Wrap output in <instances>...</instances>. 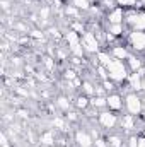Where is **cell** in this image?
I'll return each mask as SVG.
<instances>
[{
	"mask_svg": "<svg viewBox=\"0 0 145 147\" xmlns=\"http://www.w3.org/2000/svg\"><path fill=\"white\" fill-rule=\"evenodd\" d=\"M116 5L123 7L125 10H135L137 7H140V2L138 0H116Z\"/></svg>",
	"mask_w": 145,
	"mask_h": 147,
	"instance_id": "obj_20",
	"label": "cell"
},
{
	"mask_svg": "<svg viewBox=\"0 0 145 147\" xmlns=\"http://www.w3.org/2000/svg\"><path fill=\"white\" fill-rule=\"evenodd\" d=\"M91 108L97 111L108 110V101H106V96H92L91 98Z\"/></svg>",
	"mask_w": 145,
	"mask_h": 147,
	"instance_id": "obj_15",
	"label": "cell"
},
{
	"mask_svg": "<svg viewBox=\"0 0 145 147\" xmlns=\"http://www.w3.org/2000/svg\"><path fill=\"white\" fill-rule=\"evenodd\" d=\"M96 69H97V74H99V79H101V80H106V79H109L108 69H106L104 65H96Z\"/></svg>",
	"mask_w": 145,
	"mask_h": 147,
	"instance_id": "obj_27",
	"label": "cell"
},
{
	"mask_svg": "<svg viewBox=\"0 0 145 147\" xmlns=\"http://www.w3.org/2000/svg\"><path fill=\"white\" fill-rule=\"evenodd\" d=\"M2 9L3 10H9V2L7 0H2Z\"/></svg>",
	"mask_w": 145,
	"mask_h": 147,
	"instance_id": "obj_38",
	"label": "cell"
},
{
	"mask_svg": "<svg viewBox=\"0 0 145 147\" xmlns=\"http://www.w3.org/2000/svg\"><path fill=\"white\" fill-rule=\"evenodd\" d=\"M106 101H108V110L114 111V113H119L125 108V96L119 92V91H114V92H109L106 96Z\"/></svg>",
	"mask_w": 145,
	"mask_h": 147,
	"instance_id": "obj_7",
	"label": "cell"
},
{
	"mask_svg": "<svg viewBox=\"0 0 145 147\" xmlns=\"http://www.w3.org/2000/svg\"><path fill=\"white\" fill-rule=\"evenodd\" d=\"M106 31H108L109 34H113L114 38H123L128 34V29H126L125 24H108Z\"/></svg>",
	"mask_w": 145,
	"mask_h": 147,
	"instance_id": "obj_14",
	"label": "cell"
},
{
	"mask_svg": "<svg viewBox=\"0 0 145 147\" xmlns=\"http://www.w3.org/2000/svg\"><path fill=\"white\" fill-rule=\"evenodd\" d=\"M104 17H106V22L108 24H125V17H126V10L123 9V7H114V9H111L108 10L106 14H104Z\"/></svg>",
	"mask_w": 145,
	"mask_h": 147,
	"instance_id": "obj_8",
	"label": "cell"
},
{
	"mask_svg": "<svg viewBox=\"0 0 145 147\" xmlns=\"http://www.w3.org/2000/svg\"><path fill=\"white\" fill-rule=\"evenodd\" d=\"M2 147H9V139L5 132H2Z\"/></svg>",
	"mask_w": 145,
	"mask_h": 147,
	"instance_id": "obj_34",
	"label": "cell"
},
{
	"mask_svg": "<svg viewBox=\"0 0 145 147\" xmlns=\"http://www.w3.org/2000/svg\"><path fill=\"white\" fill-rule=\"evenodd\" d=\"M128 86V91H133V92H142V75L137 72H130L126 82Z\"/></svg>",
	"mask_w": 145,
	"mask_h": 147,
	"instance_id": "obj_12",
	"label": "cell"
},
{
	"mask_svg": "<svg viewBox=\"0 0 145 147\" xmlns=\"http://www.w3.org/2000/svg\"><path fill=\"white\" fill-rule=\"evenodd\" d=\"M77 77H79V75H77V72H75L73 69H67V70H65V79H67V80H73V79H77Z\"/></svg>",
	"mask_w": 145,
	"mask_h": 147,
	"instance_id": "obj_30",
	"label": "cell"
},
{
	"mask_svg": "<svg viewBox=\"0 0 145 147\" xmlns=\"http://www.w3.org/2000/svg\"><path fill=\"white\" fill-rule=\"evenodd\" d=\"M92 147H109L106 137H96V139H94V146Z\"/></svg>",
	"mask_w": 145,
	"mask_h": 147,
	"instance_id": "obj_28",
	"label": "cell"
},
{
	"mask_svg": "<svg viewBox=\"0 0 145 147\" xmlns=\"http://www.w3.org/2000/svg\"><path fill=\"white\" fill-rule=\"evenodd\" d=\"M126 147H138V135L137 134H130V137L126 139Z\"/></svg>",
	"mask_w": 145,
	"mask_h": 147,
	"instance_id": "obj_26",
	"label": "cell"
},
{
	"mask_svg": "<svg viewBox=\"0 0 145 147\" xmlns=\"http://www.w3.org/2000/svg\"><path fill=\"white\" fill-rule=\"evenodd\" d=\"M48 16H50V9H48V7H43V9L39 10V17H41L43 21H48Z\"/></svg>",
	"mask_w": 145,
	"mask_h": 147,
	"instance_id": "obj_32",
	"label": "cell"
},
{
	"mask_svg": "<svg viewBox=\"0 0 145 147\" xmlns=\"http://www.w3.org/2000/svg\"><path fill=\"white\" fill-rule=\"evenodd\" d=\"M39 142H41V146H53V142H55V135H53V132L51 130H46V132H43L41 134V137H39Z\"/></svg>",
	"mask_w": 145,
	"mask_h": 147,
	"instance_id": "obj_22",
	"label": "cell"
},
{
	"mask_svg": "<svg viewBox=\"0 0 145 147\" xmlns=\"http://www.w3.org/2000/svg\"><path fill=\"white\" fill-rule=\"evenodd\" d=\"M28 36L34 38V39H44V33L43 31H39V29H33V31H29V34Z\"/></svg>",
	"mask_w": 145,
	"mask_h": 147,
	"instance_id": "obj_29",
	"label": "cell"
},
{
	"mask_svg": "<svg viewBox=\"0 0 145 147\" xmlns=\"http://www.w3.org/2000/svg\"><path fill=\"white\" fill-rule=\"evenodd\" d=\"M109 53H111V57H113V58L126 62V60H128V57H130L133 51H132V50H130V46H126V45H113V46L109 48Z\"/></svg>",
	"mask_w": 145,
	"mask_h": 147,
	"instance_id": "obj_9",
	"label": "cell"
},
{
	"mask_svg": "<svg viewBox=\"0 0 145 147\" xmlns=\"http://www.w3.org/2000/svg\"><path fill=\"white\" fill-rule=\"evenodd\" d=\"M43 63L48 67V70H53V69H55V62H53V58H50V57H44Z\"/></svg>",
	"mask_w": 145,
	"mask_h": 147,
	"instance_id": "obj_31",
	"label": "cell"
},
{
	"mask_svg": "<svg viewBox=\"0 0 145 147\" xmlns=\"http://www.w3.org/2000/svg\"><path fill=\"white\" fill-rule=\"evenodd\" d=\"M125 26L128 31H145V10H126Z\"/></svg>",
	"mask_w": 145,
	"mask_h": 147,
	"instance_id": "obj_3",
	"label": "cell"
},
{
	"mask_svg": "<svg viewBox=\"0 0 145 147\" xmlns=\"http://www.w3.org/2000/svg\"><path fill=\"white\" fill-rule=\"evenodd\" d=\"M53 125H55V127H58V128H63V121H62L60 118H56V120H53Z\"/></svg>",
	"mask_w": 145,
	"mask_h": 147,
	"instance_id": "obj_36",
	"label": "cell"
},
{
	"mask_svg": "<svg viewBox=\"0 0 145 147\" xmlns=\"http://www.w3.org/2000/svg\"><path fill=\"white\" fill-rule=\"evenodd\" d=\"M67 120H68V121H77V113H75V111H68Z\"/></svg>",
	"mask_w": 145,
	"mask_h": 147,
	"instance_id": "obj_33",
	"label": "cell"
},
{
	"mask_svg": "<svg viewBox=\"0 0 145 147\" xmlns=\"http://www.w3.org/2000/svg\"><path fill=\"white\" fill-rule=\"evenodd\" d=\"M75 106H77L79 110H87V108H91V98L82 92L80 96L75 98Z\"/></svg>",
	"mask_w": 145,
	"mask_h": 147,
	"instance_id": "obj_19",
	"label": "cell"
},
{
	"mask_svg": "<svg viewBox=\"0 0 145 147\" xmlns=\"http://www.w3.org/2000/svg\"><path fill=\"white\" fill-rule=\"evenodd\" d=\"M138 147H145V135L144 134L138 135Z\"/></svg>",
	"mask_w": 145,
	"mask_h": 147,
	"instance_id": "obj_35",
	"label": "cell"
},
{
	"mask_svg": "<svg viewBox=\"0 0 145 147\" xmlns=\"http://www.w3.org/2000/svg\"><path fill=\"white\" fill-rule=\"evenodd\" d=\"M138 2H140V5H142V7H145V0H138Z\"/></svg>",
	"mask_w": 145,
	"mask_h": 147,
	"instance_id": "obj_40",
	"label": "cell"
},
{
	"mask_svg": "<svg viewBox=\"0 0 145 147\" xmlns=\"http://www.w3.org/2000/svg\"><path fill=\"white\" fill-rule=\"evenodd\" d=\"M65 14H67L68 17H73V21H82V19H80V17H82V12H80L77 7H73L72 3L65 7Z\"/></svg>",
	"mask_w": 145,
	"mask_h": 147,
	"instance_id": "obj_23",
	"label": "cell"
},
{
	"mask_svg": "<svg viewBox=\"0 0 145 147\" xmlns=\"http://www.w3.org/2000/svg\"><path fill=\"white\" fill-rule=\"evenodd\" d=\"M125 111L128 115H133L137 118L144 116V103H142V92H126L125 94Z\"/></svg>",
	"mask_w": 145,
	"mask_h": 147,
	"instance_id": "obj_2",
	"label": "cell"
},
{
	"mask_svg": "<svg viewBox=\"0 0 145 147\" xmlns=\"http://www.w3.org/2000/svg\"><path fill=\"white\" fill-rule=\"evenodd\" d=\"M97 123H99L104 130H114V128L119 125V116H118V113H114V111L103 110V111H99V115H97Z\"/></svg>",
	"mask_w": 145,
	"mask_h": 147,
	"instance_id": "obj_6",
	"label": "cell"
},
{
	"mask_svg": "<svg viewBox=\"0 0 145 147\" xmlns=\"http://www.w3.org/2000/svg\"><path fill=\"white\" fill-rule=\"evenodd\" d=\"M80 43H82L85 53H89V55H94V53L101 51V45H103V43L99 41V38L96 36V33L91 31V29H87V31L80 36Z\"/></svg>",
	"mask_w": 145,
	"mask_h": 147,
	"instance_id": "obj_5",
	"label": "cell"
},
{
	"mask_svg": "<svg viewBox=\"0 0 145 147\" xmlns=\"http://www.w3.org/2000/svg\"><path fill=\"white\" fill-rule=\"evenodd\" d=\"M91 2H94V0H91Z\"/></svg>",
	"mask_w": 145,
	"mask_h": 147,
	"instance_id": "obj_41",
	"label": "cell"
},
{
	"mask_svg": "<svg viewBox=\"0 0 145 147\" xmlns=\"http://www.w3.org/2000/svg\"><path fill=\"white\" fill-rule=\"evenodd\" d=\"M144 65H145L144 58H142L140 55H137V53H132V55L128 57V60H126V67H128L130 72H138Z\"/></svg>",
	"mask_w": 145,
	"mask_h": 147,
	"instance_id": "obj_13",
	"label": "cell"
},
{
	"mask_svg": "<svg viewBox=\"0 0 145 147\" xmlns=\"http://www.w3.org/2000/svg\"><path fill=\"white\" fill-rule=\"evenodd\" d=\"M75 142L79 147H92L94 146V137L85 130H77L75 132Z\"/></svg>",
	"mask_w": 145,
	"mask_h": 147,
	"instance_id": "obj_11",
	"label": "cell"
},
{
	"mask_svg": "<svg viewBox=\"0 0 145 147\" xmlns=\"http://www.w3.org/2000/svg\"><path fill=\"white\" fill-rule=\"evenodd\" d=\"M106 69H108L109 79H111L113 82H116L118 86L125 84L126 79H128V75H130V70H128V67H126V62H123V60L113 58Z\"/></svg>",
	"mask_w": 145,
	"mask_h": 147,
	"instance_id": "obj_1",
	"label": "cell"
},
{
	"mask_svg": "<svg viewBox=\"0 0 145 147\" xmlns=\"http://www.w3.org/2000/svg\"><path fill=\"white\" fill-rule=\"evenodd\" d=\"M96 58H97V63H99V65H104V67H108L109 62L113 60L109 50H101V51H97V53H96Z\"/></svg>",
	"mask_w": 145,
	"mask_h": 147,
	"instance_id": "obj_18",
	"label": "cell"
},
{
	"mask_svg": "<svg viewBox=\"0 0 145 147\" xmlns=\"http://www.w3.org/2000/svg\"><path fill=\"white\" fill-rule=\"evenodd\" d=\"M142 94H145V75L142 77Z\"/></svg>",
	"mask_w": 145,
	"mask_h": 147,
	"instance_id": "obj_39",
	"label": "cell"
},
{
	"mask_svg": "<svg viewBox=\"0 0 145 147\" xmlns=\"http://www.w3.org/2000/svg\"><path fill=\"white\" fill-rule=\"evenodd\" d=\"M70 3H72L73 7H77L80 12H89L91 7H92L91 0H70Z\"/></svg>",
	"mask_w": 145,
	"mask_h": 147,
	"instance_id": "obj_21",
	"label": "cell"
},
{
	"mask_svg": "<svg viewBox=\"0 0 145 147\" xmlns=\"http://www.w3.org/2000/svg\"><path fill=\"white\" fill-rule=\"evenodd\" d=\"M137 116H133V115H128V113H125V115H121L119 116V127H121V130L123 132H128V134H133L135 132V128H137Z\"/></svg>",
	"mask_w": 145,
	"mask_h": 147,
	"instance_id": "obj_10",
	"label": "cell"
},
{
	"mask_svg": "<svg viewBox=\"0 0 145 147\" xmlns=\"http://www.w3.org/2000/svg\"><path fill=\"white\" fill-rule=\"evenodd\" d=\"M106 140H108L109 147H125V140L119 134H108Z\"/></svg>",
	"mask_w": 145,
	"mask_h": 147,
	"instance_id": "obj_16",
	"label": "cell"
},
{
	"mask_svg": "<svg viewBox=\"0 0 145 147\" xmlns=\"http://www.w3.org/2000/svg\"><path fill=\"white\" fill-rule=\"evenodd\" d=\"M55 105H56V108L62 111H65V113H68L70 108H72V101L67 98V96H58L56 98V101H55Z\"/></svg>",
	"mask_w": 145,
	"mask_h": 147,
	"instance_id": "obj_17",
	"label": "cell"
},
{
	"mask_svg": "<svg viewBox=\"0 0 145 147\" xmlns=\"http://www.w3.org/2000/svg\"><path fill=\"white\" fill-rule=\"evenodd\" d=\"M70 29L75 31V33H79V34L82 36V34L87 31V26H85L82 21H72V22H70Z\"/></svg>",
	"mask_w": 145,
	"mask_h": 147,
	"instance_id": "obj_25",
	"label": "cell"
},
{
	"mask_svg": "<svg viewBox=\"0 0 145 147\" xmlns=\"http://www.w3.org/2000/svg\"><path fill=\"white\" fill-rule=\"evenodd\" d=\"M80 89H82V92H84L85 96H89V98H92L94 92H96V86H94L92 82H89V80H84Z\"/></svg>",
	"mask_w": 145,
	"mask_h": 147,
	"instance_id": "obj_24",
	"label": "cell"
},
{
	"mask_svg": "<svg viewBox=\"0 0 145 147\" xmlns=\"http://www.w3.org/2000/svg\"><path fill=\"white\" fill-rule=\"evenodd\" d=\"M126 45L137 55H145V31H128Z\"/></svg>",
	"mask_w": 145,
	"mask_h": 147,
	"instance_id": "obj_4",
	"label": "cell"
},
{
	"mask_svg": "<svg viewBox=\"0 0 145 147\" xmlns=\"http://www.w3.org/2000/svg\"><path fill=\"white\" fill-rule=\"evenodd\" d=\"M17 113H19V116H21V118H28V116H29V113H28L26 110H19Z\"/></svg>",
	"mask_w": 145,
	"mask_h": 147,
	"instance_id": "obj_37",
	"label": "cell"
}]
</instances>
